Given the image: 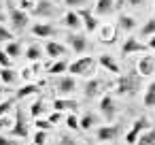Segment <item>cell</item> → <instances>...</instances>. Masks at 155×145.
Segmentation results:
<instances>
[{"instance_id":"obj_49","label":"cell","mask_w":155,"mask_h":145,"mask_svg":"<svg viewBox=\"0 0 155 145\" xmlns=\"http://www.w3.org/2000/svg\"><path fill=\"white\" fill-rule=\"evenodd\" d=\"M51 2H53V0H51Z\"/></svg>"},{"instance_id":"obj_4","label":"cell","mask_w":155,"mask_h":145,"mask_svg":"<svg viewBox=\"0 0 155 145\" xmlns=\"http://www.w3.org/2000/svg\"><path fill=\"white\" fill-rule=\"evenodd\" d=\"M91 68H94V58H79L77 62L68 66L70 75H87Z\"/></svg>"},{"instance_id":"obj_25","label":"cell","mask_w":155,"mask_h":145,"mask_svg":"<svg viewBox=\"0 0 155 145\" xmlns=\"http://www.w3.org/2000/svg\"><path fill=\"white\" fill-rule=\"evenodd\" d=\"M100 85H102L100 79H89L87 85H85V96H87V98H94V96L100 92Z\"/></svg>"},{"instance_id":"obj_9","label":"cell","mask_w":155,"mask_h":145,"mask_svg":"<svg viewBox=\"0 0 155 145\" xmlns=\"http://www.w3.org/2000/svg\"><path fill=\"white\" fill-rule=\"evenodd\" d=\"M32 13L36 17H49V15L55 13V7H53L51 0H38V2L34 5V9H32Z\"/></svg>"},{"instance_id":"obj_23","label":"cell","mask_w":155,"mask_h":145,"mask_svg":"<svg viewBox=\"0 0 155 145\" xmlns=\"http://www.w3.org/2000/svg\"><path fill=\"white\" fill-rule=\"evenodd\" d=\"M142 102H144V107H155V81H151L147 85V92H144Z\"/></svg>"},{"instance_id":"obj_36","label":"cell","mask_w":155,"mask_h":145,"mask_svg":"<svg viewBox=\"0 0 155 145\" xmlns=\"http://www.w3.org/2000/svg\"><path fill=\"white\" fill-rule=\"evenodd\" d=\"M11 107H13V100H2V102H0V117L7 115Z\"/></svg>"},{"instance_id":"obj_39","label":"cell","mask_w":155,"mask_h":145,"mask_svg":"<svg viewBox=\"0 0 155 145\" xmlns=\"http://www.w3.org/2000/svg\"><path fill=\"white\" fill-rule=\"evenodd\" d=\"M60 145H79V141H74V139H70V136H62V139H60Z\"/></svg>"},{"instance_id":"obj_37","label":"cell","mask_w":155,"mask_h":145,"mask_svg":"<svg viewBox=\"0 0 155 145\" xmlns=\"http://www.w3.org/2000/svg\"><path fill=\"white\" fill-rule=\"evenodd\" d=\"M60 119H62V113H60V111H55V113H51V115H49V119H47V122H49V124H58Z\"/></svg>"},{"instance_id":"obj_18","label":"cell","mask_w":155,"mask_h":145,"mask_svg":"<svg viewBox=\"0 0 155 145\" xmlns=\"http://www.w3.org/2000/svg\"><path fill=\"white\" fill-rule=\"evenodd\" d=\"M62 24H64L66 28H70V30H77L79 26H83V24H81V17H79L74 11H68V13L64 15V22H62Z\"/></svg>"},{"instance_id":"obj_42","label":"cell","mask_w":155,"mask_h":145,"mask_svg":"<svg viewBox=\"0 0 155 145\" xmlns=\"http://www.w3.org/2000/svg\"><path fill=\"white\" fill-rule=\"evenodd\" d=\"M0 145H17L13 139H7V136H2V134H0Z\"/></svg>"},{"instance_id":"obj_13","label":"cell","mask_w":155,"mask_h":145,"mask_svg":"<svg viewBox=\"0 0 155 145\" xmlns=\"http://www.w3.org/2000/svg\"><path fill=\"white\" fill-rule=\"evenodd\" d=\"M74 88H77V81H74L72 75H62V77L58 79V90H60L62 94H70Z\"/></svg>"},{"instance_id":"obj_35","label":"cell","mask_w":155,"mask_h":145,"mask_svg":"<svg viewBox=\"0 0 155 145\" xmlns=\"http://www.w3.org/2000/svg\"><path fill=\"white\" fill-rule=\"evenodd\" d=\"M2 41L11 43V41H13V34H11L7 28H2V26H0V43H2Z\"/></svg>"},{"instance_id":"obj_47","label":"cell","mask_w":155,"mask_h":145,"mask_svg":"<svg viewBox=\"0 0 155 145\" xmlns=\"http://www.w3.org/2000/svg\"><path fill=\"white\" fill-rule=\"evenodd\" d=\"M2 92H5V90H2V88H0V98H2Z\"/></svg>"},{"instance_id":"obj_12","label":"cell","mask_w":155,"mask_h":145,"mask_svg":"<svg viewBox=\"0 0 155 145\" xmlns=\"http://www.w3.org/2000/svg\"><path fill=\"white\" fill-rule=\"evenodd\" d=\"M45 54L49 58H62L66 54V47L58 41H45Z\"/></svg>"},{"instance_id":"obj_38","label":"cell","mask_w":155,"mask_h":145,"mask_svg":"<svg viewBox=\"0 0 155 145\" xmlns=\"http://www.w3.org/2000/svg\"><path fill=\"white\" fill-rule=\"evenodd\" d=\"M36 126H38V130H45V132L51 128V124H49V122H45V119H36Z\"/></svg>"},{"instance_id":"obj_14","label":"cell","mask_w":155,"mask_h":145,"mask_svg":"<svg viewBox=\"0 0 155 145\" xmlns=\"http://www.w3.org/2000/svg\"><path fill=\"white\" fill-rule=\"evenodd\" d=\"M32 32H34V36L49 39V36L55 34V28H53L51 24H34V26H32Z\"/></svg>"},{"instance_id":"obj_44","label":"cell","mask_w":155,"mask_h":145,"mask_svg":"<svg viewBox=\"0 0 155 145\" xmlns=\"http://www.w3.org/2000/svg\"><path fill=\"white\" fill-rule=\"evenodd\" d=\"M147 47H149V49H155V36H151V41L147 43Z\"/></svg>"},{"instance_id":"obj_21","label":"cell","mask_w":155,"mask_h":145,"mask_svg":"<svg viewBox=\"0 0 155 145\" xmlns=\"http://www.w3.org/2000/svg\"><path fill=\"white\" fill-rule=\"evenodd\" d=\"M115 7V0H98L96 2V13L98 15H108Z\"/></svg>"},{"instance_id":"obj_30","label":"cell","mask_w":155,"mask_h":145,"mask_svg":"<svg viewBox=\"0 0 155 145\" xmlns=\"http://www.w3.org/2000/svg\"><path fill=\"white\" fill-rule=\"evenodd\" d=\"M140 34H142V36H155V17H151V19L142 26Z\"/></svg>"},{"instance_id":"obj_28","label":"cell","mask_w":155,"mask_h":145,"mask_svg":"<svg viewBox=\"0 0 155 145\" xmlns=\"http://www.w3.org/2000/svg\"><path fill=\"white\" fill-rule=\"evenodd\" d=\"M19 54H21V43L19 41H11V43H7V56L13 60V58H19Z\"/></svg>"},{"instance_id":"obj_10","label":"cell","mask_w":155,"mask_h":145,"mask_svg":"<svg viewBox=\"0 0 155 145\" xmlns=\"http://www.w3.org/2000/svg\"><path fill=\"white\" fill-rule=\"evenodd\" d=\"M79 17H81V24L87 28V32H94L96 28H98V19L94 17V13L89 11V9H81L79 13H77Z\"/></svg>"},{"instance_id":"obj_19","label":"cell","mask_w":155,"mask_h":145,"mask_svg":"<svg viewBox=\"0 0 155 145\" xmlns=\"http://www.w3.org/2000/svg\"><path fill=\"white\" fill-rule=\"evenodd\" d=\"M38 90H41V85H36V83H28V85H24V88H19V90L15 92V98H17V100H21V98H26V96L36 94Z\"/></svg>"},{"instance_id":"obj_11","label":"cell","mask_w":155,"mask_h":145,"mask_svg":"<svg viewBox=\"0 0 155 145\" xmlns=\"http://www.w3.org/2000/svg\"><path fill=\"white\" fill-rule=\"evenodd\" d=\"M144 49H149L144 43H140L138 39H132V36H130V39L123 43V49H121V51H123V56H130V54H138V51H144Z\"/></svg>"},{"instance_id":"obj_3","label":"cell","mask_w":155,"mask_h":145,"mask_svg":"<svg viewBox=\"0 0 155 145\" xmlns=\"http://www.w3.org/2000/svg\"><path fill=\"white\" fill-rule=\"evenodd\" d=\"M9 17H11V24H13V28L17 30V32H21V30H26V26H28V13L26 11H21L19 7H9Z\"/></svg>"},{"instance_id":"obj_6","label":"cell","mask_w":155,"mask_h":145,"mask_svg":"<svg viewBox=\"0 0 155 145\" xmlns=\"http://www.w3.org/2000/svg\"><path fill=\"white\" fill-rule=\"evenodd\" d=\"M100 111H102L104 119H108V122H113V119H115V113H117V105H115L113 96H102V100H100Z\"/></svg>"},{"instance_id":"obj_33","label":"cell","mask_w":155,"mask_h":145,"mask_svg":"<svg viewBox=\"0 0 155 145\" xmlns=\"http://www.w3.org/2000/svg\"><path fill=\"white\" fill-rule=\"evenodd\" d=\"M0 68H11V58L2 49H0Z\"/></svg>"},{"instance_id":"obj_26","label":"cell","mask_w":155,"mask_h":145,"mask_svg":"<svg viewBox=\"0 0 155 145\" xmlns=\"http://www.w3.org/2000/svg\"><path fill=\"white\" fill-rule=\"evenodd\" d=\"M94 126H96V115L87 111V113H85V115L79 119V128H83V130H89V128H94Z\"/></svg>"},{"instance_id":"obj_8","label":"cell","mask_w":155,"mask_h":145,"mask_svg":"<svg viewBox=\"0 0 155 145\" xmlns=\"http://www.w3.org/2000/svg\"><path fill=\"white\" fill-rule=\"evenodd\" d=\"M119 134V126H115V124H108V126H100L98 130H96V139L98 141H113L115 136Z\"/></svg>"},{"instance_id":"obj_34","label":"cell","mask_w":155,"mask_h":145,"mask_svg":"<svg viewBox=\"0 0 155 145\" xmlns=\"http://www.w3.org/2000/svg\"><path fill=\"white\" fill-rule=\"evenodd\" d=\"M66 126H68L70 130H79V117H77V115H68V117H66Z\"/></svg>"},{"instance_id":"obj_17","label":"cell","mask_w":155,"mask_h":145,"mask_svg":"<svg viewBox=\"0 0 155 145\" xmlns=\"http://www.w3.org/2000/svg\"><path fill=\"white\" fill-rule=\"evenodd\" d=\"M79 107V102L77 100H70V98H55L53 100V109L55 111H66V109H77Z\"/></svg>"},{"instance_id":"obj_32","label":"cell","mask_w":155,"mask_h":145,"mask_svg":"<svg viewBox=\"0 0 155 145\" xmlns=\"http://www.w3.org/2000/svg\"><path fill=\"white\" fill-rule=\"evenodd\" d=\"M47 141V132L45 130H36L34 132V145H45Z\"/></svg>"},{"instance_id":"obj_27","label":"cell","mask_w":155,"mask_h":145,"mask_svg":"<svg viewBox=\"0 0 155 145\" xmlns=\"http://www.w3.org/2000/svg\"><path fill=\"white\" fill-rule=\"evenodd\" d=\"M119 26H121V30L132 32V30L136 28V19H134V17H130V15H121V17H119Z\"/></svg>"},{"instance_id":"obj_22","label":"cell","mask_w":155,"mask_h":145,"mask_svg":"<svg viewBox=\"0 0 155 145\" xmlns=\"http://www.w3.org/2000/svg\"><path fill=\"white\" fill-rule=\"evenodd\" d=\"M26 58H28L30 62H38V60L43 58V49H41L36 43H32V45L26 49Z\"/></svg>"},{"instance_id":"obj_5","label":"cell","mask_w":155,"mask_h":145,"mask_svg":"<svg viewBox=\"0 0 155 145\" xmlns=\"http://www.w3.org/2000/svg\"><path fill=\"white\" fill-rule=\"evenodd\" d=\"M11 132L19 139H26L28 136V122H26V113L24 109H17V115H15V126L11 128Z\"/></svg>"},{"instance_id":"obj_40","label":"cell","mask_w":155,"mask_h":145,"mask_svg":"<svg viewBox=\"0 0 155 145\" xmlns=\"http://www.w3.org/2000/svg\"><path fill=\"white\" fill-rule=\"evenodd\" d=\"M19 9H21V11H26V9H34L32 0H19Z\"/></svg>"},{"instance_id":"obj_15","label":"cell","mask_w":155,"mask_h":145,"mask_svg":"<svg viewBox=\"0 0 155 145\" xmlns=\"http://www.w3.org/2000/svg\"><path fill=\"white\" fill-rule=\"evenodd\" d=\"M153 71H155V58L144 56L138 60V73L140 75H153Z\"/></svg>"},{"instance_id":"obj_20","label":"cell","mask_w":155,"mask_h":145,"mask_svg":"<svg viewBox=\"0 0 155 145\" xmlns=\"http://www.w3.org/2000/svg\"><path fill=\"white\" fill-rule=\"evenodd\" d=\"M0 79H2V83H7V85H13L19 79V75L13 68H0Z\"/></svg>"},{"instance_id":"obj_1","label":"cell","mask_w":155,"mask_h":145,"mask_svg":"<svg viewBox=\"0 0 155 145\" xmlns=\"http://www.w3.org/2000/svg\"><path fill=\"white\" fill-rule=\"evenodd\" d=\"M115 90H117V94H134L138 90V77H136V73L132 71L127 75H121Z\"/></svg>"},{"instance_id":"obj_48","label":"cell","mask_w":155,"mask_h":145,"mask_svg":"<svg viewBox=\"0 0 155 145\" xmlns=\"http://www.w3.org/2000/svg\"><path fill=\"white\" fill-rule=\"evenodd\" d=\"M28 145H34V143H28Z\"/></svg>"},{"instance_id":"obj_24","label":"cell","mask_w":155,"mask_h":145,"mask_svg":"<svg viewBox=\"0 0 155 145\" xmlns=\"http://www.w3.org/2000/svg\"><path fill=\"white\" fill-rule=\"evenodd\" d=\"M136 145H155V128H149L147 132H142L138 136Z\"/></svg>"},{"instance_id":"obj_46","label":"cell","mask_w":155,"mask_h":145,"mask_svg":"<svg viewBox=\"0 0 155 145\" xmlns=\"http://www.w3.org/2000/svg\"><path fill=\"white\" fill-rule=\"evenodd\" d=\"M5 19V13H2V7H0V22H2Z\"/></svg>"},{"instance_id":"obj_45","label":"cell","mask_w":155,"mask_h":145,"mask_svg":"<svg viewBox=\"0 0 155 145\" xmlns=\"http://www.w3.org/2000/svg\"><path fill=\"white\" fill-rule=\"evenodd\" d=\"M125 2H130V5H134V7H138V5H142V0H125Z\"/></svg>"},{"instance_id":"obj_31","label":"cell","mask_w":155,"mask_h":145,"mask_svg":"<svg viewBox=\"0 0 155 145\" xmlns=\"http://www.w3.org/2000/svg\"><path fill=\"white\" fill-rule=\"evenodd\" d=\"M66 68H68V62H66V60H60V62H55V64L49 66V73H51V75H60V73H64Z\"/></svg>"},{"instance_id":"obj_41","label":"cell","mask_w":155,"mask_h":145,"mask_svg":"<svg viewBox=\"0 0 155 145\" xmlns=\"http://www.w3.org/2000/svg\"><path fill=\"white\" fill-rule=\"evenodd\" d=\"M66 7H83L85 5V0H64Z\"/></svg>"},{"instance_id":"obj_2","label":"cell","mask_w":155,"mask_h":145,"mask_svg":"<svg viewBox=\"0 0 155 145\" xmlns=\"http://www.w3.org/2000/svg\"><path fill=\"white\" fill-rule=\"evenodd\" d=\"M147 130H149V119H147V117H138V119L132 124V128L127 130V134H125V143L134 145V143L138 141V136H140L142 132H147Z\"/></svg>"},{"instance_id":"obj_7","label":"cell","mask_w":155,"mask_h":145,"mask_svg":"<svg viewBox=\"0 0 155 145\" xmlns=\"http://www.w3.org/2000/svg\"><path fill=\"white\" fill-rule=\"evenodd\" d=\"M66 41H68V45H70V49H72L74 54H83V51L87 49V39H85L83 34H77V32H70Z\"/></svg>"},{"instance_id":"obj_43","label":"cell","mask_w":155,"mask_h":145,"mask_svg":"<svg viewBox=\"0 0 155 145\" xmlns=\"http://www.w3.org/2000/svg\"><path fill=\"white\" fill-rule=\"evenodd\" d=\"M7 126H11V124H9V119H5V117H0V130H2V128H7Z\"/></svg>"},{"instance_id":"obj_16","label":"cell","mask_w":155,"mask_h":145,"mask_svg":"<svg viewBox=\"0 0 155 145\" xmlns=\"http://www.w3.org/2000/svg\"><path fill=\"white\" fill-rule=\"evenodd\" d=\"M98 62H100V66H102V68H106V71H110V73H119V64L115 62V58H113L110 54L100 56V58H98Z\"/></svg>"},{"instance_id":"obj_29","label":"cell","mask_w":155,"mask_h":145,"mask_svg":"<svg viewBox=\"0 0 155 145\" xmlns=\"http://www.w3.org/2000/svg\"><path fill=\"white\" fill-rule=\"evenodd\" d=\"M43 111H45V105H43V100H36V102H32V107H30V115H32L34 119H38V117L43 115Z\"/></svg>"}]
</instances>
